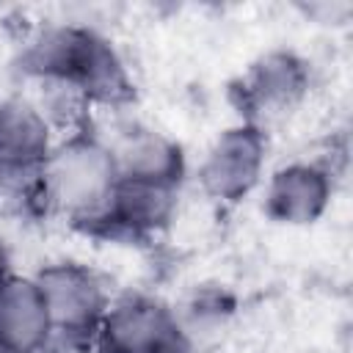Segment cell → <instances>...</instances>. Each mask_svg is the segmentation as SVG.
<instances>
[{
	"instance_id": "6da1fadb",
	"label": "cell",
	"mask_w": 353,
	"mask_h": 353,
	"mask_svg": "<svg viewBox=\"0 0 353 353\" xmlns=\"http://www.w3.org/2000/svg\"><path fill=\"white\" fill-rule=\"evenodd\" d=\"M19 63L30 83L66 85L91 110H121L135 99V77L124 52L91 22L41 25L25 41Z\"/></svg>"
},
{
	"instance_id": "7a4b0ae2",
	"label": "cell",
	"mask_w": 353,
	"mask_h": 353,
	"mask_svg": "<svg viewBox=\"0 0 353 353\" xmlns=\"http://www.w3.org/2000/svg\"><path fill=\"white\" fill-rule=\"evenodd\" d=\"M119 165L113 149L94 124L58 135L50 157L39 171L41 210L72 229L91 234L113 190Z\"/></svg>"
},
{
	"instance_id": "3957f363",
	"label": "cell",
	"mask_w": 353,
	"mask_h": 353,
	"mask_svg": "<svg viewBox=\"0 0 353 353\" xmlns=\"http://www.w3.org/2000/svg\"><path fill=\"white\" fill-rule=\"evenodd\" d=\"M41 290L50 325V353H91L97 328L110 306L108 279L83 259H47L30 273Z\"/></svg>"
},
{
	"instance_id": "277c9868",
	"label": "cell",
	"mask_w": 353,
	"mask_h": 353,
	"mask_svg": "<svg viewBox=\"0 0 353 353\" xmlns=\"http://www.w3.org/2000/svg\"><path fill=\"white\" fill-rule=\"evenodd\" d=\"M55 141L58 132L33 97H0V199L41 212L39 171Z\"/></svg>"
},
{
	"instance_id": "5b68a950",
	"label": "cell",
	"mask_w": 353,
	"mask_h": 353,
	"mask_svg": "<svg viewBox=\"0 0 353 353\" xmlns=\"http://www.w3.org/2000/svg\"><path fill=\"white\" fill-rule=\"evenodd\" d=\"M314 66L295 47H270L259 52L237 77L232 97L243 121L268 130L295 116L312 97Z\"/></svg>"
},
{
	"instance_id": "8992f818",
	"label": "cell",
	"mask_w": 353,
	"mask_h": 353,
	"mask_svg": "<svg viewBox=\"0 0 353 353\" xmlns=\"http://www.w3.org/2000/svg\"><path fill=\"white\" fill-rule=\"evenodd\" d=\"M270 132L251 121L226 124L204 149L196 165V188L221 207H234L256 193L268 176Z\"/></svg>"
},
{
	"instance_id": "52a82bcc",
	"label": "cell",
	"mask_w": 353,
	"mask_h": 353,
	"mask_svg": "<svg viewBox=\"0 0 353 353\" xmlns=\"http://www.w3.org/2000/svg\"><path fill=\"white\" fill-rule=\"evenodd\" d=\"M91 353H196L179 325L174 303L152 292L110 298Z\"/></svg>"
},
{
	"instance_id": "ba28073f",
	"label": "cell",
	"mask_w": 353,
	"mask_h": 353,
	"mask_svg": "<svg viewBox=\"0 0 353 353\" xmlns=\"http://www.w3.org/2000/svg\"><path fill=\"white\" fill-rule=\"evenodd\" d=\"M336 174L320 157H298L268 171L262 182V212L287 229H306L325 218L334 204Z\"/></svg>"
},
{
	"instance_id": "9c48e42d",
	"label": "cell",
	"mask_w": 353,
	"mask_h": 353,
	"mask_svg": "<svg viewBox=\"0 0 353 353\" xmlns=\"http://www.w3.org/2000/svg\"><path fill=\"white\" fill-rule=\"evenodd\" d=\"M179 199L182 188L119 176V185L91 237L116 243H154L174 226L179 215Z\"/></svg>"
},
{
	"instance_id": "30bf717a",
	"label": "cell",
	"mask_w": 353,
	"mask_h": 353,
	"mask_svg": "<svg viewBox=\"0 0 353 353\" xmlns=\"http://www.w3.org/2000/svg\"><path fill=\"white\" fill-rule=\"evenodd\" d=\"M105 138L113 149L119 176L168 185V188L185 185L190 163L185 146L174 135L143 121H127Z\"/></svg>"
},
{
	"instance_id": "8fae6325",
	"label": "cell",
	"mask_w": 353,
	"mask_h": 353,
	"mask_svg": "<svg viewBox=\"0 0 353 353\" xmlns=\"http://www.w3.org/2000/svg\"><path fill=\"white\" fill-rule=\"evenodd\" d=\"M0 345L22 353H50L52 325L30 273H14L0 287Z\"/></svg>"
},
{
	"instance_id": "7c38bea8",
	"label": "cell",
	"mask_w": 353,
	"mask_h": 353,
	"mask_svg": "<svg viewBox=\"0 0 353 353\" xmlns=\"http://www.w3.org/2000/svg\"><path fill=\"white\" fill-rule=\"evenodd\" d=\"M174 312L196 350L201 339H210L229 325L234 314V301L221 287H204V290L190 292L179 306L174 303Z\"/></svg>"
},
{
	"instance_id": "4fadbf2b",
	"label": "cell",
	"mask_w": 353,
	"mask_h": 353,
	"mask_svg": "<svg viewBox=\"0 0 353 353\" xmlns=\"http://www.w3.org/2000/svg\"><path fill=\"white\" fill-rule=\"evenodd\" d=\"M17 270H14V256H11V248H8V243L0 237V287L14 276Z\"/></svg>"
},
{
	"instance_id": "5bb4252c",
	"label": "cell",
	"mask_w": 353,
	"mask_h": 353,
	"mask_svg": "<svg viewBox=\"0 0 353 353\" xmlns=\"http://www.w3.org/2000/svg\"><path fill=\"white\" fill-rule=\"evenodd\" d=\"M0 353H22V350H14V347H8V345H0Z\"/></svg>"
}]
</instances>
